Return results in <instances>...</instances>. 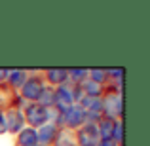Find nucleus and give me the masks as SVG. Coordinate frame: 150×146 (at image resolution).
<instances>
[{"label": "nucleus", "instance_id": "obj_1", "mask_svg": "<svg viewBox=\"0 0 150 146\" xmlns=\"http://www.w3.org/2000/svg\"><path fill=\"white\" fill-rule=\"evenodd\" d=\"M101 104H103V118L122 120V116H124V95H122V87L106 84L105 91L101 95Z\"/></svg>", "mask_w": 150, "mask_h": 146}, {"label": "nucleus", "instance_id": "obj_2", "mask_svg": "<svg viewBox=\"0 0 150 146\" xmlns=\"http://www.w3.org/2000/svg\"><path fill=\"white\" fill-rule=\"evenodd\" d=\"M27 72H29V78L25 80V84L21 85V89H19L17 93L25 102H36L38 97H40V93H42V89L46 87V82H44V78H42V70L29 68Z\"/></svg>", "mask_w": 150, "mask_h": 146}, {"label": "nucleus", "instance_id": "obj_3", "mask_svg": "<svg viewBox=\"0 0 150 146\" xmlns=\"http://www.w3.org/2000/svg\"><path fill=\"white\" fill-rule=\"evenodd\" d=\"M88 123V118H86V110L82 108L80 104H72L69 106L67 110H63L61 114H59V127L61 129H69V131H76V129H80L82 125Z\"/></svg>", "mask_w": 150, "mask_h": 146}, {"label": "nucleus", "instance_id": "obj_4", "mask_svg": "<svg viewBox=\"0 0 150 146\" xmlns=\"http://www.w3.org/2000/svg\"><path fill=\"white\" fill-rule=\"evenodd\" d=\"M23 116H25L27 127L38 129L50 121V108H44L38 102H27L23 106Z\"/></svg>", "mask_w": 150, "mask_h": 146}, {"label": "nucleus", "instance_id": "obj_5", "mask_svg": "<svg viewBox=\"0 0 150 146\" xmlns=\"http://www.w3.org/2000/svg\"><path fill=\"white\" fill-rule=\"evenodd\" d=\"M27 102L19 97V93L15 89H11L8 84H0V112H6L10 108H21Z\"/></svg>", "mask_w": 150, "mask_h": 146}, {"label": "nucleus", "instance_id": "obj_6", "mask_svg": "<svg viewBox=\"0 0 150 146\" xmlns=\"http://www.w3.org/2000/svg\"><path fill=\"white\" fill-rule=\"evenodd\" d=\"M72 104H76V101H74V91H72V85L70 84L59 85V87L53 89V108L59 114Z\"/></svg>", "mask_w": 150, "mask_h": 146}, {"label": "nucleus", "instance_id": "obj_7", "mask_svg": "<svg viewBox=\"0 0 150 146\" xmlns=\"http://www.w3.org/2000/svg\"><path fill=\"white\" fill-rule=\"evenodd\" d=\"M74 139L78 146H97L101 140L99 131H97V123H86L80 129L74 131Z\"/></svg>", "mask_w": 150, "mask_h": 146}, {"label": "nucleus", "instance_id": "obj_8", "mask_svg": "<svg viewBox=\"0 0 150 146\" xmlns=\"http://www.w3.org/2000/svg\"><path fill=\"white\" fill-rule=\"evenodd\" d=\"M4 118H6V129L8 133L11 135H17L21 129L27 127L25 123V116H23V110L21 108H10L4 112Z\"/></svg>", "mask_w": 150, "mask_h": 146}, {"label": "nucleus", "instance_id": "obj_9", "mask_svg": "<svg viewBox=\"0 0 150 146\" xmlns=\"http://www.w3.org/2000/svg\"><path fill=\"white\" fill-rule=\"evenodd\" d=\"M42 78H44L46 85L50 87H59V85L69 84V72L67 68H44L42 70Z\"/></svg>", "mask_w": 150, "mask_h": 146}, {"label": "nucleus", "instance_id": "obj_10", "mask_svg": "<svg viewBox=\"0 0 150 146\" xmlns=\"http://www.w3.org/2000/svg\"><path fill=\"white\" fill-rule=\"evenodd\" d=\"M59 133V127L55 123H51V121H48V123H44L42 127L36 129V137H38V144L42 146H51L55 140V137H57Z\"/></svg>", "mask_w": 150, "mask_h": 146}, {"label": "nucleus", "instance_id": "obj_11", "mask_svg": "<svg viewBox=\"0 0 150 146\" xmlns=\"http://www.w3.org/2000/svg\"><path fill=\"white\" fill-rule=\"evenodd\" d=\"M27 78H29V72H27L25 68H8V76H6V82H4V84H8L11 89L19 91Z\"/></svg>", "mask_w": 150, "mask_h": 146}, {"label": "nucleus", "instance_id": "obj_12", "mask_svg": "<svg viewBox=\"0 0 150 146\" xmlns=\"http://www.w3.org/2000/svg\"><path fill=\"white\" fill-rule=\"evenodd\" d=\"M15 146H38V137L36 129L25 127L15 135Z\"/></svg>", "mask_w": 150, "mask_h": 146}, {"label": "nucleus", "instance_id": "obj_13", "mask_svg": "<svg viewBox=\"0 0 150 146\" xmlns=\"http://www.w3.org/2000/svg\"><path fill=\"white\" fill-rule=\"evenodd\" d=\"M78 104L86 110V114H103L101 97H82Z\"/></svg>", "mask_w": 150, "mask_h": 146}, {"label": "nucleus", "instance_id": "obj_14", "mask_svg": "<svg viewBox=\"0 0 150 146\" xmlns=\"http://www.w3.org/2000/svg\"><path fill=\"white\" fill-rule=\"evenodd\" d=\"M51 146H78L76 139H74V133L69 131V129H59L57 137H55L53 144Z\"/></svg>", "mask_w": 150, "mask_h": 146}, {"label": "nucleus", "instance_id": "obj_15", "mask_svg": "<svg viewBox=\"0 0 150 146\" xmlns=\"http://www.w3.org/2000/svg\"><path fill=\"white\" fill-rule=\"evenodd\" d=\"M114 121L116 120H110V118H101L97 121V131H99L101 140H106L112 137V127H114Z\"/></svg>", "mask_w": 150, "mask_h": 146}, {"label": "nucleus", "instance_id": "obj_16", "mask_svg": "<svg viewBox=\"0 0 150 146\" xmlns=\"http://www.w3.org/2000/svg\"><path fill=\"white\" fill-rule=\"evenodd\" d=\"M88 78L91 82L99 85H106L108 84V76H106V68H88Z\"/></svg>", "mask_w": 150, "mask_h": 146}, {"label": "nucleus", "instance_id": "obj_17", "mask_svg": "<svg viewBox=\"0 0 150 146\" xmlns=\"http://www.w3.org/2000/svg\"><path fill=\"white\" fill-rule=\"evenodd\" d=\"M67 72H69L70 85H78L80 82H84L88 78V68H67Z\"/></svg>", "mask_w": 150, "mask_h": 146}, {"label": "nucleus", "instance_id": "obj_18", "mask_svg": "<svg viewBox=\"0 0 150 146\" xmlns=\"http://www.w3.org/2000/svg\"><path fill=\"white\" fill-rule=\"evenodd\" d=\"M38 104L44 106V108H53V87H50V85H46L44 89H42L40 97H38Z\"/></svg>", "mask_w": 150, "mask_h": 146}, {"label": "nucleus", "instance_id": "obj_19", "mask_svg": "<svg viewBox=\"0 0 150 146\" xmlns=\"http://www.w3.org/2000/svg\"><path fill=\"white\" fill-rule=\"evenodd\" d=\"M110 140H114L116 144H124V120H116L114 121V127H112V137Z\"/></svg>", "mask_w": 150, "mask_h": 146}, {"label": "nucleus", "instance_id": "obj_20", "mask_svg": "<svg viewBox=\"0 0 150 146\" xmlns=\"http://www.w3.org/2000/svg\"><path fill=\"white\" fill-rule=\"evenodd\" d=\"M4 133H8V129H6V118H4V112H0V135H4Z\"/></svg>", "mask_w": 150, "mask_h": 146}, {"label": "nucleus", "instance_id": "obj_21", "mask_svg": "<svg viewBox=\"0 0 150 146\" xmlns=\"http://www.w3.org/2000/svg\"><path fill=\"white\" fill-rule=\"evenodd\" d=\"M97 146H120V144H116L114 140L106 139V140H99V144H97Z\"/></svg>", "mask_w": 150, "mask_h": 146}, {"label": "nucleus", "instance_id": "obj_22", "mask_svg": "<svg viewBox=\"0 0 150 146\" xmlns=\"http://www.w3.org/2000/svg\"><path fill=\"white\" fill-rule=\"evenodd\" d=\"M6 76H8V68H0V84L6 82Z\"/></svg>", "mask_w": 150, "mask_h": 146}, {"label": "nucleus", "instance_id": "obj_23", "mask_svg": "<svg viewBox=\"0 0 150 146\" xmlns=\"http://www.w3.org/2000/svg\"><path fill=\"white\" fill-rule=\"evenodd\" d=\"M38 146H42V144H38Z\"/></svg>", "mask_w": 150, "mask_h": 146}]
</instances>
